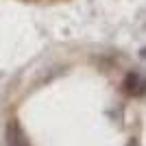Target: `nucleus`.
I'll list each match as a JSON object with an SVG mask.
<instances>
[{
  "label": "nucleus",
  "mask_w": 146,
  "mask_h": 146,
  "mask_svg": "<svg viewBox=\"0 0 146 146\" xmlns=\"http://www.w3.org/2000/svg\"><path fill=\"white\" fill-rule=\"evenodd\" d=\"M7 140H9V146H26L24 137H22V133H20V129L15 127V124L9 127V131H7Z\"/></svg>",
  "instance_id": "nucleus-1"
}]
</instances>
